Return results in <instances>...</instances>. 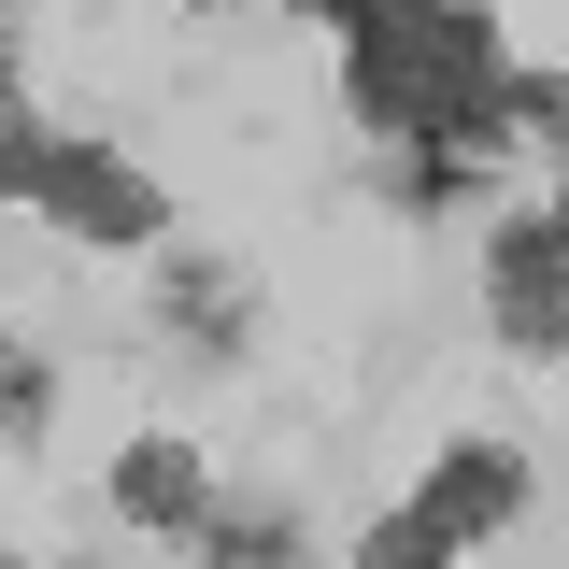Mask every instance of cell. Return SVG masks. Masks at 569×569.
Here are the masks:
<instances>
[{
	"mask_svg": "<svg viewBox=\"0 0 569 569\" xmlns=\"http://www.w3.org/2000/svg\"><path fill=\"white\" fill-rule=\"evenodd\" d=\"M157 313H186V342H200V356H242V284H228V271H171Z\"/></svg>",
	"mask_w": 569,
	"mask_h": 569,
	"instance_id": "cell-6",
	"label": "cell"
},
{
	"mask_svg": "<svg viewBox=\"0 0 569 569\" xmlns=\"http://www.w3.org/2000/svg\"><path fill=\"white\" fill-rule=\"evenodd\" d=\"M200 556H213V569H313L284 527H200Z\"/></svg>",
	"mask_w": 569,
	"mask_h": 569,
	"instance_id": "cell-7",
	"label": "cell"
},
{
	"mask_svg": "<svg viewBox=\"0 0 569 569\" xmlns=\"http://www.w3.org/2000/svg\"><path fill=\"white\" fill-rule=\"evenodd\" d=\"M29 200H43V213H71L86 242H142V228H157V186H129V171H114L100 142H58Z\"/></svg>",
	"mask_w": 569,
	"mask_h": 569,
	"instance_id": "cell-4",
	"label": "cell"
},
{
	"mask_svg": "<svg viewBox=\"0 0 569 569\" xmlns=\"http://www.w3.org/2000/svg\"><path fill=\"white\" fill-rule=\"evenodd\" d=\"M556 228H569V200H556Z\"/></svg>",
	"mask_w": 569,
	"mask_h": 569,
	"instance_id": "cell-9",
	"label": "cell"
},
{
	"mask_svg": "<svg viewBox=\"0 0 569 569\" xmlns=\"http://www.w3.org/2000/svg\"><path fill=\"white\" fill-rule=\"evenodd\" d=\"M342 29H356V114L399 129L413 200H456L470 157L512 129V58H498V29L456 14V0H356Z\"/></svg>",
	"mask_w": 569,
	"mask_h": 569,
	"instance_id": "cell-1",
	"label": "cell"
},
{
	"mask_svg": "<svg viewBox=\"0 0 569 569\" xmlns=\"http://www.w3.org/2000/svg\"><path fill=\"white\" fill-rule=\"evenodd\" d=\"M43 399H58V385H43L29 356H0V441H43Z\"/></svg>",
	"mask_w": 569,
	"mask_h": 569,
	"instance_id": "cell-8",
	"label": "cell"
},
{
	"mask_svg": "<svg viewBox=\"0 0 569 569\" xmlns=\"http://www.w3.org/2000/svg\"><path fill=\"white\" fill-rule=\"evenodd\" d=\"M114 498H129L142 527H200V456L186 441H129L114 456Z\"/></svg>",
	"mask_w": 569,
	"mask_h": 569,
	"instance_id": "cell-5",
	"label": "cell"
},
{
	"mask_svg": "<svg viewBox=\"0 0 569 569\" xmlns=\"http://www.w3.org/2000/svg\"><path fill=\"white\" fill-rule=\"evenodd\" d=\"M527 512V456H498V441H456L441 470H427L370 541H356V569H441V556H470L485 527H512Z\"/></svg>",
	"mask_w": 569,
	"mask_h": 569,
	"instance_id": "cell-2",
	"label": "cell"
},
{
	"mask_svg": "<svg viewBox=\"0 0 569 569\" xmlns=\"http://www.w3.org/2000/svg\"><path fill=\"white\" fill-rule=\"evenodd\" d=\"M498 328L527 356H569V228H498Z\"/></svg>",
	"mask_w": 569,
	"mask_h": 569,
	"instance_id": "cell-3",
	"label": "cell"
}]
</instances>
